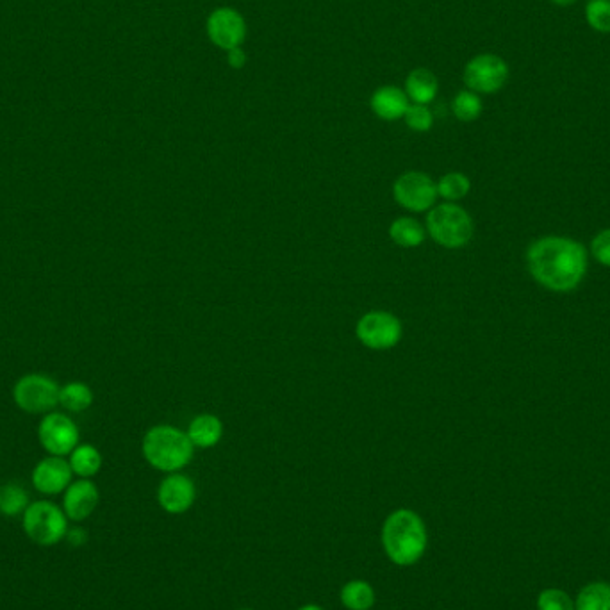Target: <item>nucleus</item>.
Wrapping results in <instances>:
<instances>
[{
	"label": "nucleus",
	"mask_w": 610,
	"mask_h": 610,
	"mask_svg": "<svg viewBox=\"0 0 610 610\" xmlns=\"http://www.w3.org/2000/svg\"><path fill=\"white\" fill-rule=\"evenodd\" d=\"M530 275L541 286L568 293L580 286L587 272V252L582 243L562 236L534 241L527 252Z\"/></svg>",
	"instance_id": "1"
},
{
	"label": "nucleus",
	"mask_w": 610,
	"mask_h": 610,
	"mask_svg": "<svg viewBox=\"0 0 610 610\" xmlns=\"http://www.w3.org/2000/svg\"><path fill=\"white\" fill-rule=\"evenodd\" d=\"M382 541L391 561L400 566H409L425 552L427 530L416 512L400 509L384 523Z\"/></svg>",
	"instance_id": "2"
},
{
	"label": "nucleus",
	"mask_w": 610,
	"mask_h": 610,
	"mask_svg": "<svg viewBox=\"0 0 610 610\" xmlns=\"http://www.w3.org/2000/svg\"><path fill=\"white\" fill-rule=\"evenodd\" d=\"M193 448L188 434L172 425L152 427L141 443V452L150 466L166 473L182 470L193 459Z\"/></svg>",
	"instance_id": "3"
},
{
	"label": "nucleus",
	"mask_w": 610,
	"mask_h": 610,
	"mask_svg": "<svg viewBox=\"0 0 610 610\" xmlns=\"http://www.w3.org/2000/svg\"><path fill=\"white\" fill-rule=\"evenodd\" d=\"M473 231L475 225L470 213L455 202L434 206L427 216V234L437 245L450 250L466 247L473 238Z\"/></svg>",
	"instance_id": "4"
},
{
	"label": "nucleus",
	"mask_w": 610,
	"mask_h": 610,
	"mask_svg": "<svg viewBox=\"0 0 610 610\" xmlns=\"http://www.w3.org/2000/svg\"><path fill=\"white\" fill-rule=\"evenodd\" d=\"M22 525L27 537L40 546L58 545L68 534L65 511L47 500L29 503L22 514Z\"/></svg>",
	"instance_id": "5"
},
{
	"label": "nucleus",
	"mask_w": 610,
	"mask_h": 610,
	"mask_svg": "<svg viewBox=\"0 0 610 610\" xmlns=\"http://www.w3.org/2000/svg\"><path fill=\"white\" fill-rule=\"evenodd\" d=\"M509 75L511 70L502 56L493 52H482L464 65L462 83L466 90L475 91L479 95H493L507 84Z\"/></svg>",
	"instance_id": "6"
},
{
	"label": "nucleus",
	"mask_w": 610,
	"mask_h": 610,
	"mask_svg": "<svg viewBox=\"0 0 610 610\" xmlns=\"http://www.w3.org/2000/svg\"><path fill=\"white\" fill-rule=\"evenodd\" d=\"M58 382L43 373H27L13 388L18 409L29 414H49L59 404Z\"/></svg>",
	"instance_id": "7"
},
{
	"label": "nucleus",
	"mask_w": 610,
	"mask_h": 610,
	"mask_svg": "<svg viewBox=\"0 0 610 610\" xmlns=\"http://www.w3.org/2000/svg\"><path fill=\"white\" fill-rule=\"evenodd\" d=\"M404 327L400 318L389 311H370L359 318L355 336L363 347L377 352L391 350L402 341Z\"/></svg>",
	"instance_id": "8"
},
{
	"label": "nucleus",
	"mask_w": 610,
	"mask_h": 610,
	"mask_svg": "<svg viewBox=\"0 0 610 610\" xmlns=\"http://www.w3.org/2000/svg\"><path fill=\"white\" fill-rule=\"evenodd\" d=\"M206 34L209 42L223 52L243 47L247 42V20L238 9L220 6L209 13L206 20Z\"/></svg>",
	"instance_id": "9"
},
{
	"label": "nucleus",
	"mask_w": 610,
	"mask_h": 610,
	"mask_svg": "<svg viewBox=\"0 0 610 610\" xmlns=\"http://www.w3.org/2000/svg\"><path fill=\"white\" fill-rule=\"evenodd\" d=\"M396 204L411 213H425L436 206V182L425 172H405L393 184Z\"/></svg>",
	"instance_id": "10"
},
{
	"label": "nucleus",
	"mask_w": 610,
	"mask_h": 610,
	"mask_svg": "<svg viewBox=\"0 0 610 610\" xmlns=\"http://www.w3.org/2000/svg\"><path fill=\"white\" fill-rule=\"evenodd\" d=\"M38 439L45 452L56 457H65L79 445V429L70 416L63 413L45 414L38 427Z\"/></svg>",
	"instance_id": "11"
},
{
	"label": "nucleus",
	"mask_w": 610,
	"mask_h": 610,
	"mask_svg": "<svg viewBox=\"0 0 610 610\" xmlns=\"http://www.w3.org/2000/svg\"><path fill=\"white\" fill-rule=\"evenodd\" d=\"M74 471L70 468V462L63 457L49 455L34 466L33 486L42 495H59L66 491V487L72 484Z\"/></svg>",
	"instance_id": "12"
},
{
	"label": "nucleus",
	"mask_w": 610,
	"mask_h": 610,
	"mask_svg": "<svg viewBox=\"0 0 610 610\" xmlns=\"http://www.w3.org/2000/svg\"><path fill=\"white\" fill-rule=\"evenodd\" d=\"M99 487L95 486L90 479H81L72 482L66 487L65 498H63V511L66 518L72 521H84L99 505Z\"/></svg>",
	"instance_id": "13"
},
{
	"label": "nucleus",
	"mask_w": 610,
	"mask_h": 610,
	"mask_svg": "<svg viewBox=\"0 0 610 610\" xmlns=\"http://www.w3.org/2000/svg\"><path fill=\"white\" fill-rule=\"evenodd\" d=\"M195 484L186 475L172 473L166 477L157 489V500L159 505L170 514H181L190 509L195 502Z\"/></svg>",
	"instance_id": "14"
},
{
	"label": "nucleus",
	"mask_w": 610,
	"mask_h": 610,
	"mask_svg": "<svg viewBox=\"0 0 610 610\" xmlns=\"http://www.w3.org/2000/svg\"><path fill=\"white\" fill-rule=\"evenodd\" d=\"M409 106H411V100L407 97L404 88H400V86L386 84L371 93V113L384 122L404 120Z\"/></svg>",
	"instance_id": "15"
},
{
	"label": "nucleus",
	"mask_w": 610,
	"mask_h": 610,
	"mask_svg": "<svg viewBox=\"0 0 610 610\" xmlns=\"http://www.w3.org/2000/svg\"><path fill=\"white\" fill-rule=\"evenodd\" d=\"M404 90L411 100V104L429 106L436 100L437 93H439V79L429 68L418 66L405 77Z\"/></svg>",
	"instance_id": "16"
},
{
	"label": "nucleus",
	"mask_w": 610,
	"mask_h": 610,
	"mask_svg": "<svg viewBox=\"0 0 610 610\" xmlns=\"http://www.w3.org/2000/svg\"><path fill=\"white\" fill-rule=\"evenodd\" d=\"M188 437L193 446L213 448L220 443L223 436V423L215 414H198L188 427Z\"/></svg>",
	"instance_id": "17"
},
{
	"label": "nucleus",
	"mask_w": 610,
	"mask_h": 610,
	"mask_svg": "<svg viewBox=\"0 0 610 610\" xmlns=\"http://www.w3.org/2000/svg\"><path fill=\"white\" fill-rule=\"evenodd\" d=\"M389 238L395 241L398 247L416 248L427 238V231L411 216H400L389 225Z\"/></svg>",
	"instance_id": "18"
},
{
	"label": "nucleus",
	"mask_w": 610,
	"mask_h": 610,
	"mask_svg": "<svg viewBox=\"0 0 610 610\" xmlns=\"http://www.w3.org/2000/svg\"><path fill=\"white\" fill-rule=\"evenodd\" d=\"M70 468L81 479H91L102 468V455L93 445H77L70 454Z\"/></svg>",
	"instance_id": "19"
},
{
	"label": "nucleus",
	"mask_w": 610,
	"mask_h": 610,
	"mask_svg": "<svg viewBox=\"0 0 610 610\" xmlns=\"http://www.w3.org/2000/svg\"><path fill=\"white\" fill-rule=\"evenodd\" d=\"M93 404V391L84 382H68L59 389V405H63L70 413H84Z\"/></svg>",
	"instance_id": "20"
},
{
	"label": "nucleus",
	"mask_w": 610,
	"mask_h": 610,
	"mask_svg": "<svg viewBox=\"0 0 610 610\" xmlns=\"http://www.w3.org/2000/svg\"><path fill=\"white\" fill-rule=\"evenodd\" d=\"M484 111V102L479 93L471 90H461L452 100V113L459 122L470 124L479 120Z\"/></svg>",
	"instance_id": "21"
},
{
	"label": "nucleus",
	"mask_w": 610,
	"mask_h": 610,
	"mask_svg": "<svg viewBox=\"0 0 610 610\" xmlns=\"http://www.w3.org/2000/svg\"><path fill=\"white\" fill-rule=\"evenodd\" d=\"M341 602L350 610H368L375 602V593L363 580L348 582L341 591Z\"/></svg>",
	"instance_id": "22"
},
{
	"label": "nucleus",
	"mask_w": 610,
	"mask_h": 610,
	"mask_svg": "<svg viewBox=\"0 0 610 610\" xmlns=\"http://www.w3.org/2000/svg\"><path fill=\"white\" fill-rule=\"evenodd\" d=\"M575 610H610V586L594 582L584 587L577 598Z\"/></svg>",
	"instance_id": "23"
},
{
	"label": "nucleus",
	"mask_w": 610,
	"mask_h": 610,
	"mask_svg": "<svg viewBox=\"0 0 610 610\" xmlns=\"http://www.w3.org/2000/svg\"><path fill=\"white\" fill-rule=\"evenodd\" d=\"M437 197L445 198L446 202H457L466 197L471 190V182L461 172H450L436 182Z\"/></svg>",
	"instance_id": "24"
},
{
	"label": "nucleus",
	"mask_w": 610,
	"mask_h": 610,
	"mask_svg": "<svg viewBox=\"0 0 610 610\" xmlns=\"http://www.w3.org/2000/svg\"><path fill=\"white\" fill-rule=\"evenodd\" d=\"M29 507V495L18 484H6L0 487V512L4 516H18L24 514Z\"/></svg>",
	"instance_id": "25"
},
{
	"label": "nucleus",
	"mask_w": 610,
	"mask_h": 610,
	"mask_svg": "<svg viewBox=\"0 0 610 610\" xmlns=\"http://www.w3.org/2000/svg\"><path fill=\"white\" fill-rule=\"evenodd\" d=\"M584 17L596 33L610 34V0H587Z\"/></svg>",
	"instance_id": "26"
},
{
	"label": "nucleus",
	"mask_w": 610,
	"mask_h": 610,
	"mask_svg": "<svg viewBox=\"0 0 610 610\" xmlns=\"http://www.w3.org/2000/svg\"><path fill=\"white\" fill-rule=\"evenodd\" d=\"M404 122L411 131L429 132L434 125V115H432L429 106L411 104L407 113H405Z\"/></svg>",
	"instance_id": "27"
},
{
	"label": "nucleus",
	"mask_w": 610,
	"mask_h": 610,
	"mask_svg": "<svg viewBox=\"0 0 610 610\" xmlns=\"http://www.w3.org/2000/svg\"><path fill=\"white\" fill-rule=\"evenodd\" d=\"M537 607L539 610H575V605L568 594L559 589H546L539 594Z\"/></svg>",
	"instance_id": "28"
},
{
	"label": "nucleus",
	"mask_w": 610,
	"mask_h": 610,
	"mask_svg": "<svg viewBox=\"0 0 610 610\" xmlns=\"http://www.w3.org/2000/svg\"><path fill=\"white\" fill-rule=\"evenodd\" d=\"M591 252L598 263L610 268V229H605L594 238Z\"/></svg>",
	"instance_id": "29"
},
{
	"label": "nucleus",
	"mask_w": 610,
	"mask_h": 610,
	"mask_svg": "<svg viewBox=\"0 0 610 610\" xmlns=\"http://www.w3.org/2000/svg\"><path fill=\"white\" fill-rule=\"evenodd\" d=\"M227 65L231 66L232 70H243L248 63L247 50L243 47L227 50Z\"/></svg>",
	"instance_id": "30"
},
{
	"label": "nucleus",
	"mask_w": 610,
	"mask_h": 610,
	"mask_svg": "<svg viewBox=\"0 0 610 610\" xmlns=\"http://www.w3.org/2000/svg\"><path fill=\"white\" fill-rule=\"evenodd\" d=\"M550 2L555 4V6H559V8H568V6L577 4L578 0H550Z\"/></svg>",
	"instance_id": "31"
},
{
	"label": "nucleus",
	"mask_w": 610,
	"mask_h": 610,
	"mask_svg": "<svg viewBox=\"0 0 610 610\" xmlns=\"http://www.w3.org/2000/svg\"><path fill=\"white\" fill-rule=\"evenodd\" d=\"M300 610H323L320 607H316V605H307V607H302Z\"/></svg>",
	"instance_id": "32"
}]
</instances>
